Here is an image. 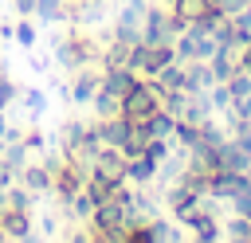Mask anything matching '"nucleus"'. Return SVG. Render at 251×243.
<instances>
[{"label": "nucleus", "mask_w": 251, "mask_h": 243, "mask_svg": "<svg viewBox=\"0 0 251 243\" xmlns=\"http://www.w3.org/2000/svg\"><path fill=\"white\" fill-rule=\"evenodd\" d=\"M188 24H180L169 4H145V24H141V43H173Z\"/></svg>", "instance_id": "obj_1"}, {"label": "nucleus", "mask_w": 251, "mask_h": 243, "mask_svg": "<svg viewBox=\"0 0 251 243\" xmlns=\"http://www.w3.org/2000/svg\"><path fill=\"white\" fill-rule=\"evenodd\" d=\"M169 63H176V55H173V43H133V51H129V71L133 74H141V78H157Z\"/></svg>", "instance_id": "obj_2"}, {"label": "nucleus", "mask_w": 251, "mask_h": 243, "mask_svg": "<svg viewBox=\"0 0 251 243\" xmlns=\"http://www.w3.org/2000/svg\"><path fill=\"white\" fill-rule=\"evenodd\" d=\"M153 110H161V86L157 78H137L129 94L122 98V118L126 122H145Z\"/></svg>", "instance_id": "obj_3"}, {"label": "nucleus", "mask_w": 251, "mask_h": 243, "mask_svg": "<svg viewBox=\"0 0 251 243\" xmlns=\"http://www.w3.org/2000/svg\"><path fill=\"white\" fill-rule=\"evenodd\" d=\"M141 24H145V4L141 0H126L122 12L110 20V31L114 39H126V43H141Z\"/></svg>", "instance_id": "obj_4"}, {"label": "nucleus", "mask_w": 251, "mask_h": 243, "mask_svg": "<svg viewBox=\"0 0 251 243\" xmlns=\"http://www.w3.org/2000/svg\"><path fill=\"white\" fill-rule=\"evenodd\" d=\"M176 223H184L188 227V235L192 239H224V227H220V219H216V212H212V204H196L192 212H184V216H176Z\"/></svg>", "instance_id": "obj_5"}, {"label": "nucleus", "mask_w": 251, "mask_h": 243, "mask_svg": "<svg viewBox=\"0 0 251 243\" xmlns=\"http://www.w3.org/2000/svg\"><path fill=\"white\" fill-rule=\"evenodd\" d=\"M90 176L106 180V184H122L126 180V153L122 149H102L94 161H90Z\"/></svg>", "instance_id": "obj_6"}, {"label": "nucleus", "mask_w": 251, "mask_h": 243, "mask_svg": "<svg viewBox=\"0 0 251 243\" xmlns=\"http://www.w3.org/2000/svg\"><path fill=\"white\" fill-rule=\"evenodd\" d=\"M98 86H102V67H78L71 74V102L75 106H90Z\"/></svg>", "instance_id": "obj_7"}, {"label": "nucleus", "mask_w": 251, "mask_h": 243, "mask_svg": "<svg viewBox=\"0 0 251 243\" xmlns=\"http://www.w3.org/2000/svg\"><path fill=\"white\" fill-rule=\"evenodd\" d=\"M126 180L129 184H137V188H149L153 180H157V161L149 157V153H126Z\"/></svg>", "instance_id": "obj_8"}, {"label": "nucleus", "mask_w": 251, "mask_h": 243, "mask_svg": "<svg viewBox=\"0 0 251 243\" xmlns=\"http://www.w3.org/2000/svg\"><path fill=\"white\" fill-rule=\"evenodd\" d=\"M16 180H20L24 188H31L35 196H47V192H51V169H47V161H43V157L27 161V165L16 172Z\"/></svg>", "instance_id": "obj_9"}, {"label": "nucleus", "mask_w": 251, "mask_h": 243, "mask_svg": "<svg viewBox=\"0 0 251 243\" xmlns=\"http://www.w3.org/2000/svg\"><path fill=\"white\" fill-rule=\"evenodd\" d=\"M0 227L8 231V239H27L35 219L27 208H12V204H0Z\"/></svg>", "instance_id": "obj_10"}, {"label": "nucleus", "mask_w": 251, "mask_h": 243, "mask_svg": "<svg viewBox=\"0 0 251 243\" xmlns=\"http://www.w3.org/2000/svg\"><path fill=\"white\" fill-rule=\"evenodd\" d=\"M137 78H141V74H133L129 67H102V90H110L114 98H126Z\"/></svg>", "instance_id": "obj_11"}, {"label": "nucleus", "mask_w": 251, "mask_h": 243, "mask_svg": "<svg viewBox=\"0 0 251 243\" xmlns=\"http://www.w3.org/2000/svg\"><path fill=\"white\" fill-rule=\"evenodd\" d=\"M216 165H220V169H227V172H247V169H251L247 153H243V149H239L231 137H227V141L216 149Z\"/></svg>", "instance_id": "obj_12"}, {"label": "nucleus", "mask_w": 251, "mask_h": 243, "mask_svg": "<svg viewBox=\"0 0 251 243\" xmlns=\"http://www.w3.org/2000/svg\"><path fill=\"white\" fill-rule=\"evenodd\" d=\"M94 208H98V204L90 200V192H86V188H78L75 196H67V200H63V212H67L71 219H90V212H94Z\"/></svg>", "instance_id": "obj_13"}, {"label": "nucleus", "mask_w": 251, "mask_h": 243, "mask_svg": "<svg viewBox=\"0 0 251 243\" xmlns=\"http://www.w3.org/2000/svg\"><path fill=\"white\" fill-rule=\"evenodd\" d=\"M90 110H94V118H118L122 114V98H114L110 90H94V98H90Z\"/></svg>", "instance_id": "obj_14"}, {"label": "nucleus", "mask_w": 251, "mask_h": 243, "mask_svg": "<svg viewBox=\"0 0 251 243\" xmlns=\"http://www.w3.org/2000/svg\"><path fill=\"white\" fill-rule=\"evenodd\" d=\"M165 4H169V12H173L180 24H196L208 0H165Z\"/></svg>", "instance_id": "obj_15"}, {"label": "nucleus", "mask_w": 251, "mask_h": 243, "mask_svg": "<svg viewBox=\"0 0 251 243\" xmlns=\"http://www.w3.org/2000/svg\"><path fill=\"white\" fill-rule=\"evenodd\" d=\"M20 94H24V98H16V102H20V106L31 114V122H35V118L47 110V90H39V86H24Z\"/></svg>", "instance_id": "obj_16"}, {"label": "nucleus", "mask_w": 251, "mask_h": 243, "mask_svg": "<svg viewBox=\"0 0 251 243\" xmlns=\"http://www.w3.org/2000/svg\"><path fill=\"white\" fill-rule=\"evenodd\" d=\"M35 16L43 24H67V0H39L35 4Z\"/></svg>", "instance_id": "obj_17"}, {"label": "nucleus", "mask_w": 251, "mask_h": 243, "mask_svg": "<svg viewBox=\"0 0 251 243\" xmlns=\"http://www.w3.org/2000/svg\"><path fill=\"white\" fill-rule=\"evenodd\" d=\"M173 239H180V231H176L165 216H153V219H149V243H173Z\"/></svg>", "instance_id": "obj_18"}, {"label": "nucleus", "mask_w": 251, "mask_h": 243, "mask_svg": "<svg viewBox=\"0 0 251 243\" xmlns=\"http://www.w3.org/2000/svg\"><path fill=\"white\" fill-rule=\"evenodd\" d=\"M12 39H16L20 47H35L39 31H35V24H31L27 16H16V24H12Z\"/></svg>", "instance_id": "obj_19"}, {"label": "nucleus", "mask_w": 251, "mask_h": 243, "mask_svg": "<svg viewBox=\"0 0 251 243\" xmlns=\"http://www.w3.org/2000/svg\"><path fill=\"white\" fill-rule=\"evenodd\" d=\"M224 235L251 243V216H235V212H231V219H224Z\"/></svg>", "instance_id": "obj_20"}, {"label": "nucleus", "mask_w": 251, "mask_h": 243, "mask_svg": "<svg viewBox=\"0 0 251 243\" xmlns=\"http://www.w3.org/2000/svg\"><path fill=\"white\" fill-rule=\"evenodd\" d=\"M20 145L31 153V157H39V153H47V137H43V129L39 125H27L24 133H20Z\"/></svg>", "instance_id": "obj_21"}, {"label": "nucleus", "mask_w": 251, "mask_h": 243, "mask_svg": "<svg viewBox=\"0 0 251 243\" xmlns=\"http://www.w3.org/2000/svg\"><path fill=\"white\" fill-rule=\"evenodd\" d=\"M208 102H212V110L224 114V110L231 106V90H227V82H212V86H208Z\"/></svg>", "instance_id": "obj_22"}, {"label": "nucleus", "mask_w": 251, "mask_h": 243, "mask_svg": "<svg viewBox=\"0 0 251 243\" xmlns=\"http://www.w3.org/2000/svg\"><path fill=\"white\" fill-rule=\"evenodd\" d=\"M227 90H231V102H235V98H247V94H251V74L239 67V71L227 78Z\"/></svg>", "instance_id": "obj_23"}, {"label": "nucleus", "mask_w": 251, "mask_h": 243, "mask_svg": "<svg viewBox=\"0 0 251 243\" xmlns=\"http://www.w3.org/2000/svg\"><path fill=\"white\" fill-rule=\"evenodd\" d=\"M16 94H20V86H16L8 74H0V110H8V106L16 102Z\"/></svg>", "instance_id": "obj_24"}, {"label": "nucleus", "mask_w": 251, "mask_h": 243, "mask_svg": "<svg viewBox=\"0 0 251 243\" xmlns=\"http://www.w3.org/2000/svg\"><path fill=\"white\" fill-rule=\"evenodd\" d=\"M216 4L224 8V16H239V12H247L251 0H216Z\"/></svg>", "instance_id": "obj_25"}, {"label": "nucleus", "mask_w": 251, "mask_h": 243, "mask_svg": "<svg viewBox=\"0 0 251 243\" xmlns=\"http://www.w3.org/2000/svg\"><path fill=\"white\" fill-rule=\"evenodd\" d=\"M35 4H39V0H12L16 16H35Z\"/></svg>", "instance_id": "obj_26"}, {"label": "nucleus", "mask_w": 251, "mask_h": 243, "mask_svg": "<svg viewBox=\"0 0 251 243\" xmlns=\"http://www.w3.org/2000/svg\"><path fill=\"white\" fill-rule=\"evenodd\" d=\"M31 71H35V74H47V59H43V55H39V59H35V63H31Z\"/></svg>", "instance_id": "obj_27"}, {"label": "nucleus", "mask_w": 251, "mask_h": 243, "mask_svg": "<svg viewBox=\"0 0 251 243\" xmlns=\"http://www.w3.org/2000/svg\"><path fill=\"white\" fill-rule=\"evenodd\" d=\"M0 39H12V20H0Z\"/></svg>", "instance_id": "obj_28"}, {"label": "nucleus", "mask_w": 251, "mask_h": 243, "mask_svg": "<svg viewBox=\"0 0 251 243\" xmlns=\"http://www.w3.org/2000/svg\"><path fill=\"white\" fill-rule=\"evenodd\" d=\"M4 149H8V141H4V137H0V157H4Z\"/></svg>", "instance_id": "obj_29"}, {"label": "nucleus", "mask_w": 251, "mask_h": 243, "mask_svg": "<svg viewBox=\"0 0 251 243\" xmlns=\"http://www.w3.org/2000/svg\"><path fill=\"white\" fill-rule=\"evenodd\" d=\"M243 16H247V20H251V4H247V12H243Z\"/></svg>", "instance_id": "obj_30"}, {"label": "nucleus", "mask_w": 251, "mask_h": 243, "mask_svg": "<svg viewBox=\"0 0 251 243\" xmlns=\"http://www.w3.org/2000/svg\"><path fill=\"white\" fill-rule=\"evenodd\" d=\"M0 74H4V55H0Z\"/></svg>", "instance_id": "obj_31"}]
</instances>
